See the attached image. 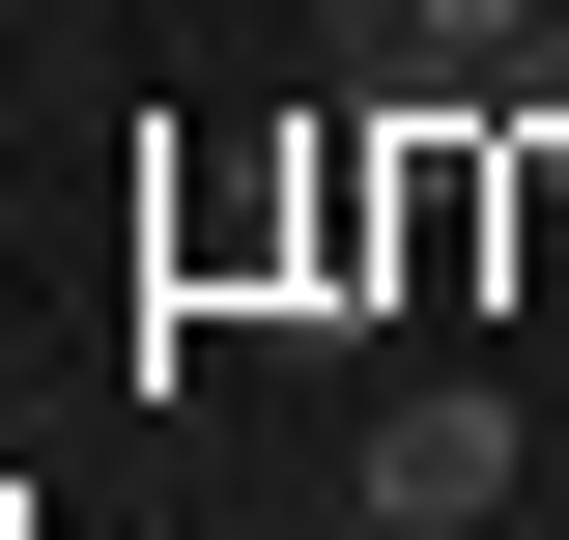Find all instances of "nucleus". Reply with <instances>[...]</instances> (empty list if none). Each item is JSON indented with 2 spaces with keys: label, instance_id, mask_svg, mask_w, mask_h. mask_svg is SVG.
<instances>
[{
  "label": "nucleus",
  "instance_id": "2",
  "mask_svg": "<svg viewBox=\"0 0 569 540\" xmlns=\"http://www.w3.org/2000/svg\"><path fill=\"white\" fill-rule=\"evenodd\" d=\"M370 29H399V86H485L512 29H569V0H370Z\"/></svg>",
  "mask_w": 569,
  "mask_h": 540
},
{
  "label": "nucleus",
  "instance_id": "1",
  "mask_svg": "<svg viewBox=\"0 0 569 540\" xmlns=\"http://www.w3.org/2000/svg\"><path fill=\"white\" fill-rule=\"evenodd\" d=\"M512 483H541V427H512L485 370H399V399H370V540H485Z\"/></svg>",
  "mask_w": 569,
  "mask_h": 540
}]
</instances>
